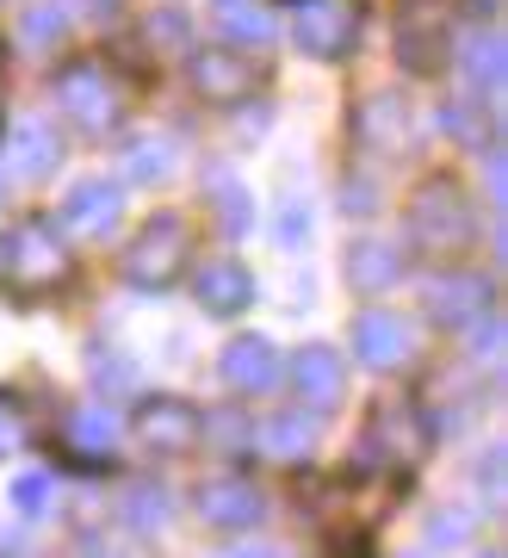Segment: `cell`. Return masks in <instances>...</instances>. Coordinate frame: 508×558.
Masks as SVG:
<instances>
[{
	"label": "cell",
	"mask_w": 508,
	"mask_h": 558,
	"mask_svg": "<svg viewBox=\"0 0 508 558\" xmlns=\"http://www.w3.org/2000/svg\"><path fill=\"white\" fill-rule=\"evenodd\" d=\"M348 279H353V292H366V299H378V292H391L397 279H403V248H391V242H353L348 248Z\"/></svg>",
	"instance_id": "16"
},
{
	"label": "cell",
	"mask_w": 508,
	"mask_h": 558,
	"mask_svg": "<svg viewBox=\"0 0 508 558\" xmlns=\"http://www.w3.org/2000/svg\"><path fill=\"white\" fill-rule=\"evenodd\" d=\"M360 137H366V149H397V143L410 137V112H403V100L372 94V100L360 106Z\"/></svg>",
	"instance_id": "20"
},
{
	"label": "cell",
	"mask_w": 508,
	"mask_h": 558,
	"mask_svg": "<svg viewBox=\"0 0 508 558\" xmlns=\"http://www.w3.org/2000/svg\"><path fill=\"white\" fill-rule=\"evenodd\" d=\"M484 558H503V553H484Z\"/></svg>",
	"instance_id": "36"
},
{
	"label": "cell",
	"mask_w": 508,
	"mask_h": 558,
	"mask_svg": "<svg viewBox=\"0 0 508 558\" xmlns=\"http://www.w3.org/2000/svg\"><path fill=\"white\" fill-rule=\"evenodd\" d=\"M0 193H7V180H0Z\"/></svg>",
	"instance_id": "37"
},
{
	"label": "cell",
	"mask_w": 508,
	"mask_h": 558,
	"mask_svg": "<svg viewBox=\"0 0 508 558\" xmlns=\"http://www.w3.org/2000/svg\"><path fill=\"white\" fill-rule=\"evenodd\" d=\"M292 391L311 403V410H335L341 391H348V366H341V354L323 348V341L298 348V354H292Z\"/></svg>",
	"instance_id": "9"
},
{
	"label": "cell",
	"mask_w": 508,
	"mask_h": 558,
	"mask_svg": "<svg viewBox=\"0 0 508 558\" xmlns=\"http://www.w3.org/2000/svg\"><path fill=\"white\" fill-rule=\"evenodd\" d=\"M403 236L415 255H459L477 242V211H471L465 186L452 180H422L410 211H403Z\"/></svg>",
	"instance_id": "1"
},
{
	"label": "cell",
	"mask_w": 508,
	"mask_h": 558,
	"mask_svg": "<svg viewBox=\"0 0 508 558\" xmlns=\"http://www.w3.org/2000/svg\"><path fill=\"white\" fill-rule=\"evenodd\" d=\"M403 558H434V553H403Z\"/></svg>",
	"instance_id": "34"
},
{
	"label": "cell",
	"mask_w": 508,
	"mask_h": 558,
	"mask_svg": "<svg viewBox=\"0 0 508 558\" xmlns=\"http://www.w3.org/2000/svg\"><path fill=\"white\" fill-rule=\"evenodd\" d=\"M205 193H211V211H217V223H223V236H249L254 230L249 186H242L230 168H211V174H205Z\"/></svg>",
	"instance_id": "18"
},
{
	"label": "cell",
	"mask_w": 508,
	"mask_h": 558,
	"mask_svg": "<svg viewBox=\"0 0 508 558\" xmlns=\"http://www.w3.org/2000/svg\"><path fill=\"white\" fill-rule=\"evenodd\" d=\"M13 447H20V416L0 403V453H13Z\"/></svg>",
	"instance_id": "32"
},
{
	"label": "cell",
	"mask_w": 508,
	"mask_h": 558,
	"mask_svg": "<svg viewBox=\"0 0 508 558\" xmlns=\"http://www.w3.org/2000/svg\"><path fill=\"white\" fill-rule=\"evenodd\" d=\"M261 515H267V497H261L254 484H242V478L198 484V521H205V527H223V534H235V527H254Z\"/></svg>",
	"instance_id": "10"
},
{
	"label": "cell",
	"mask_w": 508,
	"mask_h": 558,
	"mask_svg": "<svg viewBox=\"0 0 508 558\" xmlns=\"http://www.w3.org/2000/svg\"><path fill=\"white\" fill-rule=\"evenodd\" d=\"M50 472H20V478L7 484V502H13V515H25V521H38V515H50Z\"/></svg>",
	"instance_id": "26"
},
{
	"label": "cell",
	"mask_w": 508,
	"mask_h": 558,
	"mask_svg": "<svg viewBox=\"0 0 508 558\" xmlns=\"http://www.w3.org/2000/svg\"><path fill=\"white\" fill-rule=\"evenodd\" d=\"M137 440L149 453H193L198 447V410L180 398H149L137 410Z\"/></svg>",
	"instance_id": "6"
},
{
	"label": "cell",
	"mask_w": 508,
	"mask_h": 558,
	"mask_svg": "<svg viewBox=\"0 0 508 558\" xmlns=\"http://www.w3.org/2000/svg\"><path fill=\"white\" fill-rule=\"evenodd\" d=\"M428 311H434V323H447V329H471L477 317L496 311V304H489V279H477V274L434 279L428 286Z\"/></svg>",
	"instance_id": "14"
},
{
	"label": "cell",
	"mask_w": 508,
	"mask_h": 558,
	"mask_svg": "<svg viewBox=\"0 0 508 558\" xmlns=\"http://www.w3.org/2000/svg\"><path fill=\"white\" fill-rule=\"evenodd\" d=\"M279 348L267 336H235L230 348H223V379H230V391H242V398H267L279 385Z\"/></svg>",
	"instance_id": "7"
},
{
	"label": "cell",
	"mask_w": 508,
	"mask_h": 558,
	"mask_svg": "<svg viewBox=\"0 0 508 558\" xmlns=\"http://www.w3.org/2000/svg\"><path fill=\"white\" fill-rule=\"evenodd\" d=\"M459 539H471V509H434L428 546H459Z\"/></svg>",
	"instance_id": "29"
},
{
	"label": "cell",
	"mask_w": 508,
	"mask_h": 558,
	"mask_svg": "<svg viewBox=\"0 0 508 558\" xmlns=\"http://www.w3.org/2000/svg\"><path fill=\"white\" fill-rule=\"evenodd\" d=\"M452 62H459V75L477 87V100L496 106V94H503V38H496V32H471V38L452 50Z\"/></svg>",
	"instance_id": "17"
},
{
	"label": "cell",
	"mask_w": 508,
	"mask_h": 558,
	"mask_svg": "<svg viewBox=\"0 0 508 558\" xmlns=\"http://www.w3.org/2000/svg\"><path fill=\"white\" fill-rule=\"evenodd\" d=\"M62 32H69V7H62V0H38V7L20 20V44L25 50H38V57L44 50H57Z\"/></svg>",
	"instance_id": "23"
},
{
	"label": "cell",
	"mask_w": 508,
	"mask_h": 558,
	"mask_svg": "<svg viewBox=\"0 0 508 558\" xmlns=\"http://www.w3.org/2000/svg\"><path fill=\"white\" fill-rule=\"evenodd\" d=\"M57 106L81 124V131H106V124L118 119V94L99 69H69V75L57 81Z\"/></svg>",
	"instance_id": "8"
},
{
	"label": "cell",
	"mask_w": 508,
	"mask_h": 558,
	"mask_svg": "<svg viewBox=\"0 0 508 558\" xmlns=\"http://www.w3.org/2000/svg\"><path fill=\"white\" fill-rule=\"evenodd\" d=\"M0 267L13 279H50L62 267V248L44 223H25V230H13V236L0 242Z\"/></svg>",
	"instance_id": "15"
},
{
	"label": "cell",
	"mask_w": 508,
	"mask_h": 558,
	"mask_svg": "<svg viewBox=\"0 0 508 558\" xmlns=\"http://www.w3.org/2000/svg\"><path fill=\"white\" fill-rule=\"evenodd\" d=\"M69 435H75L81 453H112V440H118V416L106 410V403H81L75 422H69Z\"/></svg>",
	"instance_id": "24"
},
{
	"label": "cell",
	"mask_w": 508,
	"mask_h": 558,
	"mask_svg": "<svg viewBox=\"0 0 508 558\" xmlns=\"http://www.w3.org/2000/svg\"><path fill=\"white\" fill-rule=\"evenodd\" d=\"M193 87L205 100H242L254 87V62L230 44H217V50H193Z\"/></svg>",
	"instance_id": "13"
},
{
	"label": "cell",
	"mask_w": 508,
	"mask_h": 558,
	"mask_svg": "<svg viewBox=\"0 0 508 558\" xmlns=\"http://www.w3.org/2000/svg\"><path fill=\"white\" fill-rule=\"evenodd\" d=\"M274 236H279V248H286V255H298V248L311 242V205H304V199H279Z\"/></svg>",
	"instance_id": "28"
},
{
	"label": "cell",
	"mask_w": 508,
	"mask_h": 558,
	"mask_svg": "<svg viewBox=\"0 0 508 558\" xmlns=\"http://www.w3.org/2000/svg\"><path fill=\"white\" fill-rule=\"evenodd\" d=\"M87 558H118V553H87Z\"/></svg>",
	"instance_id": "35"
},
{
	"label": "cell",
	"mask_w": 508,
	"mask_h": 558,
	"mask_svg": "<svg viewBox=\"0 0 508 558\" xmlns=\"http://www.w3.org/2000/svg\"><path fill=\"white\" fill-rule=\"evenodd\" d=\"M261 447H267L274 459H304L316 447V416H304V403L267 416V422H261Z\"/></svg>",
	"instance_id": "19"
},
{
	"label": "cell",
	"mask_w": 508,
	"mask_h": 558,
	"mask_svg": "<svg viewBox=\"0 0 508 558\" xmlns=\"http://www.w3.org/2000/svg\"><path fill=\"white\" fill-rule=\"evenodd\" d=\"M440 131L452 143H465V149H489V100H447L440 106Z\"/></svg>",
	"instance_id": "22"
},
{
	"label": "cell",
	"mask_w": 508,
	"mask_h": 558,
	"mask_svg": "<svg viewBox=\"0 0 508 558\" xmlns=\"http://www.w3.org/2000/svg\"><path fill=\"white\" fill-rule=\"evenodd\" d=\"M341 211H348V218H372V211H378V186H372V180H341Z\"/></svg>",
	"instance_id": "31"
},
{
	"label": "cell",
	"mask_w": 508,
	"mask_h": 558,
	"mask_svg": "<svg viewBox=\"0 0 508 558\" xmlns=\"http://www.w3.org/2000/svg\"><path fill=\"white\" fill-rule=\"evenodd\" d=\"M193 292H198V311L205 317H242L254 304V274L235 255H217L193 274Z\"/></svg>",
	"instance_id": "5"
},
{
	"label": "cell",
	"mask_w": 508,
	"mask_h": 558,
	"mask_svg": "<svg viewBox=\"0 0 508 558\" xmlns=\"http://www.w3.org/2000/svg\"><path fill=\"white\" fill-rule=\"evenodd\" d=\"M186 248H193L186 218H180V211H156V218L137 230V242L124 248V279L143 286V292H161V286H174V279H180Z\"/></svg>",
	"instance_id": "2"
},
{
	"label": "cell",
	"mask_w": 508,
	"mask_h": 558,
	"mask_svg": "<svg viewBox=\"0 0 508 558\" xmlns=\"http://www.w3.org/2000/svg\"><path fill=\"white\" fill-rule=\"evenodd\" d=\"M118 218H124V199L112 180H75L62 199V230H75V236H112Z\"/></svg>",
	"instance_id": "11"
},
{
	"label": "cell",
	"mask_w": 508,
	"mask_h": 558,
	"mask_svg": "<svg viewBox=\"0 0 508 558\" xmlns=\"http://www.w3.org/2000/svg\"><path fill=\"white\" fill-rule=\"evenodd\" d=\"M217 13H223V25H230V38H242V44L274 38V20H267L261 7H249V0H230V7H217Z\"/></svg>",
	"instance_id": "27"
},
{
	"label": "cell",
	"mask_w": 508,
	"mask_h": 558,
	"mask_svg": "<svg viewBox=\"0 0 508 558\" xmlns=\"http://www.w3.org/2000/svg\"><path fill=\"white\" fill-rule=\"evenodd\" d=\"M198 435H217L223 453H254V428H242L235 416H198Z\"/></svg>",
	"instance_id": "30"
},
{
	"label": "cell",
	"mask_w": 508,
	"mask_h": 558,
	"mask_svg": "<svg viewBox=\"0 0 508 558\" xmlns=\"http://www.w3.org/2000/svg\"><path fill=\"white\" fill-rule=\"evenodd\" d=\"M353 360L360 366H372V373H391V366H403L410 360V323L397 317V311H360L353 317Z\"/></svg>",
	"instance_id": "4"
},
{
	"label": "cell",
	"mask_w": 508,
	"mask_h": 558,
	"mask_svg": "<svg viewBox=\"0 0 508 558\" xmlns=\"http://www.w3.org/2000/svg\"><path fill=\"white\" fill-rule=\"evenodd\" d=\"M62 161V137L50 119H20L13 124V137H7V174L20 180H50Z\"/></svg>",
	"instance_id": "12"
},
{
	"label": "cell",
	"mask_w": 508,
	"mask_h": 558,
	"mask_svg": "<svg viewBox=\"0 0 508 558\" xmlns=\"http://www.w3.org/2000/svg\"><path fill=\"white\" fill-rule=\"evenodd\" d=\"M118 168H124L131 186H156V180L174 174V143L168 137H131L124 143V156H118Z\"/></svg>",
	"instance_id": "21"
},
{
	"label": "cell",
	"mask_w": 508,
	"mask_h": 558,
	"mask_svg": "<svg viewBox=\"0 0 508 558\" xmlns=\"http://www.w3.org/2000/svg\"><path fill=\"white\" fill-rule=\"evenodd\" d=\"M286 32H292V44L304 57L335 62V57H348L353 32H360V7L353 0H292Z\"/></svg>",
	"instance_id": "3"
},
{
	"label": "cell",
	"mask_w": 508,
	"mask_h": 558,
	"mask_svg": "<svg viewBox=\"0 0 508 558\" xmlns=\"http://www.w3.org/2000/svg\"><path fill=\"white\" fill-rule=\"evenodd\" d=\"M217 558H279L274 546H235V553H217Z\"/></svg>",
	"instance_id": "33"
},
{
	"label": "cell",
	"mask_w": 508,
	"mask_h": 558,
	"mask_svg": "<svg viewBox=\"0 0 508 558\" xmlns=\"http://www.w3.org/2000/svg\"><path fill=\"white\" fill-rule=\"evenodd\" d=\"M168 515H174V502H168V490H161V484H137V490L124 497V521H131L137 534L168 527Z\"/></svg>",
	"instance_id": "25"
}]
</instances>
